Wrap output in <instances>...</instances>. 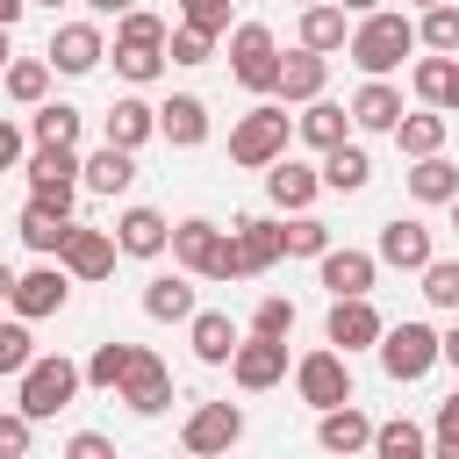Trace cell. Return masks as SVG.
<instances>
[{
    "mask_svg": "<svg viewBox=\"0 0 459 459\" xmlns=\"http://www.w3.org/2000/svg\"><path fill=\"white\" fill-rule=\"evenodd\" d=\"M344 50H351V65H359L366 79H387V72L416 50V22L394 14V7H373V14H359V29L344 36Z\"/></svg>",
    "mask_w": 459,
    "mask_h": 459,
    "instance_id": "obj_1",
    "label": "cell"
},
{
    "mask_svg": "<svg viewBox=\"0 0 459 459\" xmlns=\"http://www.w3.org/2000/svg\"><path fill=\"white\" fill-rule=\"evenodd\" d=\"M22 172H29V201H43L50 215H72V201H79V158L65 143H36L22 158Z\"/></svg>",
    "mask_w": 459,
    "mask_h": 459,
    "instance_id": "obj_2",
    "label": "cell"
},
{
    "mask_svg": "<svg viewBox=\"0 0 459 459\" xmlns=\"http://www.w3.org/2000/svg\"><path fill=\"white\" fill-rule=\"evenodd\" d=\"M72 394H79V366L65 359V351H50V359H29L22 366V416H57V409H72Z\"/></svg>",
    "mask_w": 459,
    "mask_h": 459,
    "instance_id": "obj_3",
    "label": "cell"
},
{
    "mask_svg": "<svg viewBox=\"0 0 459 459\" xmlns=\"http://www.w3.org/2000/svg\"><path fill=\"white\" fill-rule=\"evenodd\" d=\"M230 72H237V86H251V93H273V86H280V43H273L265 22H237V29H230Z\"/></svg>",
    "mask_w": 459,
    "mask_h": 459,
    "instance_id": "obj_4",
    "label": "cell"
},
{
    "mask_svg": "<svg viewBox=\"0 0 459 459\" xmlns=\"http://www.w3.org/2000/svg\"><path fill=\"white\" fill-rule=\"evenodd\" d=\"M280 151H287V108H273V100H265V108H251V115L230 129V158H237V165H251V172H265Z\"/></svg>",
    "mask_w": 459,
    "mask_h": 459,
    "instance_id": "obj_5",
    "label": "cell"
},
{
    "mask_svg": "<svg viewBox=\"0 0 459 459\" xmlns=\"http://www.w3.org/2000/svg\"><path fill=\"white\" fill-rule=\"evenodd\" d=\"M437 366V330L430 323H394L380 330V373L387 380H423Z\"/></svg>",
    "mask_w": 459,
    "mask_h": 459,
    "instance_id": "obj_6",
    "label": "cell"
},
{
    "mask_svg": "<svg viewBox=\"0 0 459 459\" xmlns=\"http://www.w3.org/2000/svg\"><path fill=\"white\" fill-rule=\"evenodd\" d=\"M115 402H129L136 416H158V409L172 402V373H165V359L143 351V344H129V366H122V380H115Z\"/></svg>",
    "mask_w": 459,
    "mask_h": 459,
    "instance_id": "obj_7",
    "label": "cell"
},
{
    "mask_svg": "<svg viewBox=\"0 0 459 459\" xmlns=\"http://www.w3.org/2000/svg\"><path fill=\"white\" fill-rule=\"evenodd\" d=\"M230 373H237V387L244 394H265V387H280L287 380V337H237V351H230Z\"/></svg>",
    "mask_w": 459,
    "mask_h": 459,
    "instance_id": "obj_8",
    "label": "cell"
},
{
    "mask_svg": "<svg viewBox=\"0 0 459 459\" xmlns=\"http://www.w3.org/2000/svg\"><path fill=\"white\" fill-rule=\"evenodd\" d=\"M294 394H301L308 409L351 402V366H344V351H337V344H330V351H308V359L294 366Z\"/></svg>",
    "mask_w": 459,
    "mask_h": 459,
    "instance_id": "obj_9",
    "label": "cell"
},
{
    "mask_svg": "<svg viewBox=\"0 0 459 459\" xmlns=\"http://www.w3.org/2000/svg\"><path fill=\"white\" fill-rule=\"evenodd\" d=\"M65 301H72V273H65V265L14 273V294H7V308H14L22 323H43V316H57Z\"/></svg>",
    "mask_w": 459,
    "mask_h": 459,
    "instance_id": "obj_10",
    "label": "cell"
},
{
    "mask_svg": "<svg viewBox=\"0 0 459 459\" xmlns=\"http://www.w3.org/2000/svg\"><path fill=\"white\" fill-rule=\"evenodd\" d=\"M380 308L366 301V294H330V323H323V337L337 344V351H366V344H380Z\"/></svg>",
    "mask_w": 459,
    "mask_h": 459,
    "instance_id": "obj_11",
    "label": "cell"
},
{
    "mask_svg": "<svg viewBox=\"0 0 459 459\" xmlns=\"http://www.w3.org/2000/svg\"><path fill=\"white\" fill-rule=\"evenodd\" d=\"M57 265H65L72 280H108V273H115V230H86V222H72L65 244H57Z\"/></svg>",
    "mask_w": 459,
    "mask_h": 459,
    "instance_id": "obj_12",
    "label": "cell"
},
{
    "mask_svg": "<svg viewBox=\"0 0 459 459\" xmlns=\"http://www.w3.org/2000/svg\"><path fill=\"white\" fill-rule=\"evenodd\" d=\"M237 437H244V409H237V402H201V409L186 416V430H179L186 452H230Z\"/></svg>",
    "mask_w": 459,
    "mask_h": 459,
    "instance_id": "obj_13",
    "label": "cell"
},
{
    "mask_svg": "<svg viewBox=\"0 0 459 459\" xmlns=\"http://www.w3.org/2000/svg\"><path fill=\"white\" fill-rule=\"evenodd\" d=\"M380 265H394V273H423L437 251H430V222H416V215H394L387 230H380V251H373Z\"/></svg>",
    "mask_w": 459,
    "mask_h": 459,
    "instance_id": "obj_14",
    "label": "cell"
},
{
    "mask_svg": "<svg viewBox=\"0 0 459 459\" xmlns=\"http://www.w3.org/2000/svg\"><path fill=\"white\" fill-rule=\"evenodd\" d=\"M100 57H108V43H100L93 22H65V29L50 36V72H65V79H86Z\"/></svg>",
    "mask_w": 459,
    "mask_h": 459,
    "instance_id": "obj_15",
    "label": "cell"
},
{
    "mask_svg": "<svg viewBox=\"0 0 459 459\" xmlns=\"http://www.w3.org/2000/svg\"><path fill=\"white\" fill-rule=\"evenodd\" d=\"M230 244H237V265H244V280H251V273H265L273 258H287V244H280V222H265V215H237V222H230Z\"/></svg>",
    "mask_w": 459,
    "mask_h": 459,
    "instance_id": "obj_16",
    "label": "cell"
},
{
    "mask_svg": "<svg viewBox=\"0 0 459 459\" xmlns=\"http://www.w3.org/2000/svg\"><path fill=\"white\" fill-rule=\"evenodd\" d=\"M416 100L423 108H445V115H459V50H430V57H416Z\"/></svg>",
    "mask_w": 459,
    "mask_h": 459,
    "instance_id": "obj_17",
    "label": "cell"
},
{
    "mask_svg": "<svg viewBox=\"0 0 459 459\" xmlns=\"http://www.w3.org/2000/svg\"><path fill=\"white\" fill-rule=\"evenodd\" d=\"M265 194H273V208H308V201H316V194H323V172H316V165H301V158H287V151H280V158H273V165H265Z\"/></svg>",
    "mask_w": 459,
    "mask_h": 459,
    "instance_id": "obj_18",
    "label": "cell"
},
{
    "mask_svg": "<svg viewBox=\"0 0 459 459\" xmlns=\"http://www.w3.org/2000/svg\"><path fill=\"white\" fill-rule=\"evenodd\" d=\"M165 244H172V222L158 208H122V222H115V251L122 258H158Z\"/></svg>",
    "mask_w": 459,
    "mask_h": 459,
    "instance_id": "obj_19",
    "label": "cell"
},
{
    "mask_svg": "<svg viewBox=\"0 0 459 459\" xmlns=\"http://www.w3.org/2000/svg\"><path fill=\"white\" fill-rule=\"evenodd\" d=\"M172 258H179V273H201L208 280V265H215V251H222V230L208 222V215H186V222H172V244H165Z\"/></svg>",
    "mask_w": 459,
    "mask_h": 459,
    "instance_id": "obj_20",
    "label": "cell"
},
{
    "mask_svg": "<svg viewBox=\"0 0 459 459\" xmlns=\"http://www.w3.org/2000/svg\"><path fill=\"white\" fill-rule=\"evenodd\" d=\"M158 136L179 143V151L208 143V100H201V93H172V100L158 108Z\"/></svg>",
    "mask_w": 459,
    "mask_h": 459,
    "instance_id": "obj_21",
    "label": "cell"
},
{
    "mask_svg": "<svg viewBox=\"0 0 459 459\" xmlns=\"http://www.w3.org/2000/svg\"><path fill=\"white\" fill-rule=\"evenodd\" d=\"M316 265H323V287H330V294H373V273H380L373 251H337V244H330Z\"/></svg>",
    "mask_w": 459,
    "mask_h": 459,
    "instance_id": "obj_22",
    "label": "cell"
},
{
    "mask_svg": "<svg viewBox=\"0 0 459 459\" xmlns=\"http://www.w3.org/2000/svg\"><path fill=\"white\" fill-rule=\"evenodd\" d=\"M186 337H194V359L201 366H230V351H237V323L222 308H194L186 316Z\"/></svg>",
    "mask_w": 459,
    "mask_h": 459,
    "instance_id": "obj_23",
    "label": "cell"
},
{
    "mask_svg": "<svg viewBox=\"0 0 459 459\" xmlns=\"http://www.w3.org/2000/svg\"><path fill=\"white\" fill-rule=\"evenodd\" d=\"M316 445H323V452H366V445H373V416L351 409V402H337V409H323Z\"/></svg>",
    "mask_w": 459,
    "mask_h": 459,
    "instance_id": "obj_24",
    "label": "cell"
},
{
    "mask_svg": "<svg viewBox=\"0 0 459 459\" xmlns=\"http://www.w3.org/2000/svg\"><path fill=\"white\" fill-rule=\"evenodd\" d=\"M323 79H330V57H323V50H287V57H280V86H273V93H287V100H316V93H323Z\"/></svg>",
    "mask_w": 459,
    "mask_h": 459,
    "instance_id": "obj_25",
    "label": "cell"
},
{
    "mask_svg": "<svg viewBox=\"0 0 459 459\" xmlns=\"http://www.w3.org/2000/svg\"><path fill=\"white\" fill-rule=\"evenodd\" d=\"M344 36L351 29H344V7L337 0H308L301 7V50H323L330 57V50H344Z\"/></svg>",
    "mask_w": 459,
    "mask_h": 459,
    "instance_id": "obj_26",
    "label": "cell"
},
{
    "mask_svg": "<svg viewBox=\"0 0 459 459\" xmlns=\"http://www.w3.org/2000/svg\"><path fill=\"white\" fill-rule=\"evenodd\" d=\"M294 129L316 143V151H330V143H344V129H351V108H337V100H301V115H294Z\"/></svg>",
    "mask_w": 459,
    "mask_h": 459,
    "instance_id": "obj_27",
    "label": "cell"
},
{
    "mask_svg": "<svg viewBox=\"0 0 459 459\" xmlns=\"http://www.w3.org/2000/svg\"><path fill=\"white\" fill-rule=\"evenodd\" d=\"M79 179H86L93 194H122V186L136 179V151H122V143H100V151L79 165Z\"/></svg>",
    "mask_w": 459,
    "mask_h": 459,
    "instance_id": "obj_28",
    "label": "cell"
},
{
    "mask_svg": "<svg viewBox=\"0 0 459 459\" xmlns=\"http://www.w3.org/2000/svg\"><path fill=\"white\" fill-rule=\"evenodd\" d=\"M351 122H359V129H394V122H402V93H394L387 79H366V86L351 93Z\"/></svg>",
    "mask_w": 459,
    "mask_h": 459,
    "instance_id": "obj_29",
    "label": "cell"
},
{
    "mask_svg": "<svg viewBox=\"0 0 459 459\" xmlns=\"http://www.w3.org/2000/svg\"><path fill=\"white\" fill-rule=\"evenodd\" d=\"M143 136H158V108H143L136 93H122V100L108 108V143H122V151H136Z\"/></svg>",
    "mask_w": 459,
    "mask_h": 459,
    "instance_id": "obj_30",
    "label": "cell"
},
{
    "mask_svg": "<svg viewBox=\"0 0 459 459\" xmlns=\"http://www.w3.org/2000/svg\"><path fill=\"white\" fill-rule=\"evenodd\" d=\"M387 136H394L409 158H430V151H445V108H423V115H409V108H402V122H394Z\"/></svg>",
    "mask_w": 459,
    "mask_h": 459,
    "instance_id": "obj_31",
    "label": "cell"
},
{
    "mask_svg": "<svg viewBox=\"0 0 459 459\" xmlns=\"http://www.w3.org/2000/svg\"><path fill=\"white\" fill-rule=\"evenodd\" d=\"M366 179H373V158H366L359 143H330V151H323V186H330V194H359Z\"/></svg>",
    "mask_w": 459,
    "mask_h": 459,
    "instance_id": "obj_32",
    "label": "cell"
},
{
    "mask_svg": "<svg viewBox=\"0 0 459 459\" xmlns=\"http://www.w3.org/2000/svg\"><path fill=\"white\" fill-rule=\"evenodd\" d=\"M143 316H151V323H186V316H194V287H186L179 273H158V280L143 287Z\"/></svg>",
    "mask_w": 459,
    "mask_h": 459,
    "instance_id": "obj_33",
    "label": "cell"
},
{
    "mask_svg": "<svg viewBox=\"0 0 459 459\" xmlns=\"http://www.w3.org/2000/svg\"><path fill=\"white\" fill-rule=\"evenodd\" d=\"M14 230H22V244H29L36 258H57V244H65V230H72V215H50L43 201H29Z\"/></svg>",
    "mask_w": 459,
    "mask_h": 459,
    "instance_id": "obj_34",
    "label": "cell"
},
{
    "mask_svg": "<svg viewBox=\"0 0 459 459\" xmlns=\"http://www.w3.org/2000/svg\"><path fill=\"white\" fill-rule=\"evenodd\" d=\"M7 100H22V108H36L43 93H50V57H7Z\"/></svg>",
    "mask_w": 459,
    "mask_h": 459,
    "instance_id": "obj_35",
    "label": "cell"
},
{
    "mask_svg": "<svg viewBox=\"0 0 459 459\" xmlns=\"http://www.w3.org/2000/svg\"><path fill=\"white\" fill-rule=\"evenodd\" d=\"M409 194H416L423 208H437V201H452V194H459V172H452V165L430 151V158H416V172H409Z\"/></svg>",
    "mask_w": 459,
    "mask_h": 459,
    "instance_id": "obj_36",
    "label": "cell"
},
{
    "mask_svg": "<svg viewBox=\"0 0 459 459\" xmlns=\"http://www.w3.org/2000/svg\"><path fill=\"white\" fill-rule=\"evenodd\" d=\"M373 452H380V459H423L430 437H423L409 416H394V423H373Z\"/></svg>",
    "mask_w": 459,
    "mask_h": 459,
    "instance_id": "obj_37",
    "label": "cell"
},
{
    "mask_svg": "<svg viewBox=\"0 0 459 459\" xmlns=\"http://www.w3.org/2000/svg\"><path fill=\"white\" fill-rule=\"evenodd\" d=\"M29 129H36V143H65V151H72V143H79V108L36 100V122H29Z\"/></svg>",
    "mask_w": 459,
    "mask_h": 459,
    "instance_id": "obj_38",
    "label": "cell"
},
{
    "mask_svg": "<svg viewBox=\"0 0 459 459\" xmlns=\"http://www.w3.org/2000/svg\"><path fill=\"white\" fill-rule=\"evenodd\" d=\"M280 244H287V258H323L330 251V222H316V215L294 208V222H280Z\"/></svg>",
    "mask_w": 459,
    "mask_h": 459,
    "instance_id": "obj_39",
    "label": "cell"
},
{
    "mask_svg": "<svg viewBox=\"0 0 459 459\" xmlns=\"http://www.w3.org/2000/svg\"><path fill=\"white\" fill-rule=\"evenodd\" d=\"M416 43H423V50H459V7H452V0L423 7V22H416Z\"/></svg>",
    "mask_w": 459,
    "mask_h": 459,
    "instance_id": "obj_40",
    "label": "cell"
},
{
    "mask_svg": "<svg viewBox=\"0 0 459 459\" xmlns=\"http://www.w3.org/2000/svg\"><path fill=\"white\" fill-rule=\"evenodd\" d=\"M115 43H136V50H165V22H158V14H143V7H129V14H115Z\"/></svg>",
    "mask_w": 459,
    "mask_h": 459,
    "instance_id": "obj_41",
    "label": "cell"
},
{
    "mask_svg": "<svg viewBox=\"0 0 459 459\" xmlns=\"http://www.w3.org/2000/svg\"><path fill=\"white\" fill-rule=\"evenodd\" d=\"M423 301L430 308H459V258H430L423 265Z\"/></svg>",
    "mask_w": 459,
    "mask_h": 459,
    "instance_id": "obj_42",
    "label": "cell"
},
{
    "mask_svg": "<svg viewBox=\"0 0 459 459\" xmlns=\"http://www.w3.org/2000/svg\"><path fill=\"white\" fill-rule=\"evenodd\" d=\"M208 50H215V36H208V29H186V22H179V29H165V57H172V65H208Z\"/></svg>",
    "mask_w": 459,
    "mask_h": 459,
    "instance_id": "obj_43",
    "label": "cell"
},
{
    "mask_svg": "<svg viewBox=\"0 0 459 459\" xmlns=\"http://www.w3.org/2000/svg\"><path fill=\"white\" fill-rule=\"evenodd\" d=\"M115 72H122L129 86H151V79L165 72V50H136V43H115Z\"/></svg>",
    "mask_w": 459,
    "mask_h": 459,
    "instance_id": "obj_44",
    "label": "cell"
},
{
    "mask_svg": "<svg viewBox=\"0 0 459 459\" xmlns=\"http://www.w3.org/2000/svg\"><path fill=\"white\" fill-rule=\"evenodd\" d=\"M122 366H129V344H100V351H93V359L79 366V380H86V387H108V394H115Z\"/></svg>",
    "mask_w": 459,
    "mask_h": 459,
    "instance_id": "obj_45",
    "label": "cell"
},
{
    "mask_svg": "<svg viewBox=\"0 0 459 459\" xmlns=\"http://www.w3.org/2000/svg\"><path fill=\"white\" fill-rule=\"evenodd\" d=\"M179 22L208 29V36H230V0H179Z\"/></svg>",
    "mask_w": 459,
    "mask_h": 459,
    "instance_id": "obj_46",
    "label": "cell"
},
{
    "mask_svg": "<svg viewBox=\"0 0 459 459\" xmlns=\"http://www.w3.org/2000/svg\"><path fill=\"white\" fill-rule=\"evenodd\" d=\"M251 330H258V337H287V330H294V301H287V294H265L258 316H251Z\"/></svg>",
    "mask_w": 459,
    "mask_h": 459,
    "instance_id": "obj_47",
    "label": "cell"
},
{
    "mask_svg": "<svg viewBox=\"0 0 459 459\" xmlns=\"http://www.w3.org/2000/svg\"><path fill=\"white\" fill-rule=\"evenodd\" d=\"M29 437H36V416L7 409V416H0V459H22V452H29Z\"/></svg>",
    "mask_w": 459,
    "mask_h": 459,
    "instance_id": "obj_48",
    "label": "cell"
},
{
    "mask_svg": "<svg viewBox=\"0 0 459 459\" xmlns=\"http://www.w3.org/2000/svg\"><path fill=\"white\" fill-rule=\"evenodd\" d=\"M430 445H437L445 459H459V387L437 402V430H430Z\"/></svg>",
    "mask_w": 459,
    "mask_h": 459,
    "instance_id": "obj_49",
    "label": "cell"
},
{
    "mask_svg": "<svg viewBox=\"0 0 459 459\" xmlns=\"http://www.w3.org/2000/svg\"><path fill=\"white\" fill-rule=\"evenodd\" d=\"M36 351H29V330L22 323H0V373H22Z\"/></svg>",
    "mask_w": 459,
    "mask_h": 459,
    "instance_id": "obj_50",
    "label": "cell"
},
{
    "mask_svg": "<svg viewBox=\"0 0 459 459\" xmlns=\"http://www.w3.org/2000/svg\"><path fill=\"white\" fill-rule=\"evenodd\" d=\"M65 452H72V459H115V445H108L100 430H79V437H72Z\"/></svg>",
    "mask_w": 459,
    "mask_h": 459,
    "instance_id": "obj_51",
    "label": "cell"
},
{
    "mask_svg": "<svg viewBox=\"0 0 459 459\" xmlns=\"http://www.w3.org/2000/svg\"><path fill=\"white\" fill-rule=\"evenodd\" d=\"M14 165H22V129L0 115V172H14Z\"/></svg>",
    "mask_w": 459,
    "mask_h": 459,
    "instance_id": "obj_52",
    "label": "cell"
},
{
    "mask_svg": "<svg viewBox=\"0 0 459 459\" xmlns=\"http://www.w3.org/2000/svg\"><path fill=\"white\" fill-rule=\"evenodd\" d=\"M437 359H445V366H459V323H452V330L437 337Z\"/></svg>",
    "mask_w": 459,
    "mask_h": 459,
    "instance_id": "obj_53",
    "label": "cell"
},
{
    "mask_svg": "<svg viewBox=\"0 0 459 459\" xmlns=\"http://www.w3.org/2000/svg\"><path fill=\"white\" fill-rule=\"evenodd\" d=\"M86 7H93V14H129L136 0H86Z\"/></svg>",
    "mask_w": 459,
    "mask_h": 459,
    "instance_id": "obj_54",
    "label": "cell"
},
{
    "mask_svg": "<svg viewBox=\"0 0 459 459\" xmlns=\"http://www.w3.org/2000/svg\"><path fill=\"white\" fill-rule=\"evenodd\" d=\"M22 7H29V0H0V29H14V22H22Z\"/></svg>",
    "mask_w": 459,
    "mask_h": 459,
    "instance_id": "obj_55",
    "label": "cell"
},
{
    "mask_svg": "<svg viewBox=\"0 0 459 459\" xmlns=\"http://www.w3.org/2000/svg\"><path fill=\"white\" fill-rule=\"evenodd\" d=\"M337 7H344V14H373L380 0H337Z\"/></svg>",
    "mask_w": 459,
    "mask_h": 459,
    "instance_id": "obj_56",
    "label": "cell"
},
{
    "mask_svg": "<svg viewBox=\"0 0 459 459\" xmlns=\"http://www.w3.org/2000/svg\"><path fill=\"white\" fill-rule=\"evenodd\" d=\"M7 294H14V265H0V301H7Z\"/></svg>",
    "mask_w": 459,
    "mask_h": 459,
    "instance_id": "obj_57",
    "label": "cell"
},
{
    "mask_svg": "<svg viewBox=\"0 0 459 459\" xmlns=\"http://www.w3.org/2000/svg\"><path fill=\"white\" fill-rule=\"evenodd\" d=\"M7 57H14V50H7V29H0V72H7Z\"/></svg>",
    "mask_w": 459,
    "mask_h": 459,
    "instance_id": "obj_58",
    "label": "cell"
},
{
    "mask_svg": "<svg viewBox=\"0 0 459 459\" xmlns=\"http://www.w3.org/2000/svg\"><path fill=\"white\" fill-rule=\"evenodd\" d=\"M36 7H65V0H36Z\"/></svg>",
    "mask_w": 459,
    "mask_h": 459,
    "instance_id": "obj_59",
    "label": "cell"
},
{
    "mask_svg": "<svg viewBox=\"0 0 459 459\" xmlns=\"http://www.w3.org/2000/svg\"><path fill=\"white\" fill-rule=\"evenodd\" d=\"M452 222H459V194H452Z\"/></svg>",
    "mask_w": 459,
    "mask_h": 459,
    "instance_id": "obj_60",
    "label": "cell"
},
{
    "mask_svg": "<svg viewBox=\"0 0 459 459\" xmlns=\"http://www.w3.org/2000/svg\"><path fill=\"white\" fill-rule=\"evenodd\" d=\"M416 7H437V0H416Z\"/></svg>",
    "mask_w": 459,
    "mask_h": 459,
    "instance_id": "obj_61",
    "label": "cell"
},
{
    "mask_svg": "<svg viewBox=\"0 0 459 459\" xmlns=\"http://www.w3.org/2000/svg\"><path fill=\"white\" fill-rule=\"evenodd\" d=\"M301 7H308V0H301Z\"/></svg>",
    "mask_w": 459,
    "mask_h": 459,
    "instance_id": "obj_62",
    "label": "cell"
}]
</instances>
